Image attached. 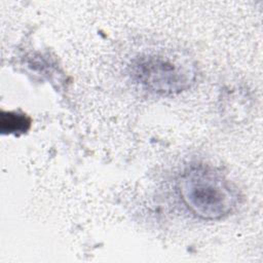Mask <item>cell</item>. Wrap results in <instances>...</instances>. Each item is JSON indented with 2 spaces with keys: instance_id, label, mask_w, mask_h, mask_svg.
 Masks as SVG:
<instances>
[{
  "instance_id": "6da1fadb",
  "label": "cell",
  "mask_w": 263,
  "mask_h": 263,
  "mask_svg": "<svg viewBox=\"0 0 263 263\" xmlns=\"http://www.w3.org/2000/svg\"><path fill=\"white\" fill-rule=\"evenodd\" d=\"M180 196L195 216L203 220H219L228 216L238 204L235 186L217 168L193 164L179 177Z\"/></svg>"
},
{
  "instance_id": "7a4b0ae2",
  "label": "cell",
  "mask_w": 263,
  "mask_h": 263,
  "mask_svg": "<svg viewBox=\"0 0 263 263\" xmlns=\"http://www.w3.org/2000/svg\"><path fill=\"white\" fill-rule=\"evenodd\" d=\"M129 74L145 90L167 96L188 89L195 81L196 67L183 51L156 49L135 57Z\"/></svg>"
},
{
  "instance_id": "3957f363",
  "label": "cell",
  "mask_w": 263,
  "mask_h": 263,
  "mask_svg": "<svg viewBox=\"0 0 263 263\" xmlns=\"http://www.w3.org/2000/svg\"><path fill=\"white\" fill-rule=\"evenodd\" d=\"M30 125L31 120L24 113L13 111H2L1 113L0 126L2 134H24L30 128Z\"/></svg>"
}]
</instances>
